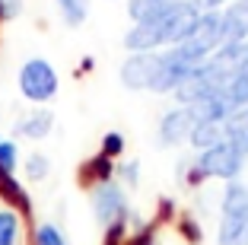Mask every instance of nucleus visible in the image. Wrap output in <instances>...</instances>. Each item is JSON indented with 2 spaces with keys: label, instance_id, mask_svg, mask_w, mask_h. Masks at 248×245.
I'll use <instances>...</instances> for the list:
<instances>
[{
  "label": "nucleus",
  "instance_id": "obj_12",
  "mask_svg": "<svg viewBox=\"0 0 248 245\" xmlns=\"http://www.w3.org/2000/svg\"><path fill=\"white\" fill-rule=\"evenodd\" d=\"M248 213V185L229 181L226 195H223V216H242Z\"/></svg>",
  "mask_w": 248,
  "mask_h": 245
},
{
  "label": "nucleus",
  "instance_id": "obj_14",
  "mask_svg": "<svg viewBox=\"0 0 248 245\" xmlns=\"http://www.w3.org/2000/svg\"><path fill=\"white\" fill-rule=\"evenodd\" d=\"M172 0H127V13L134 22H150L169 7Z\"/></svg>",
  "mask_w": 248,
  "mask_h": 245
},
{
  "label": "nucleus",
  "instance_id": "obj_11",
  "mask_svg": "<svg viewBox=\"0 0 248 245\" xmlns=\"http://www.w3.org/2000/svg\"><path fill=\"white\" fill-rule=\"evenodd\" d=\"M191 144L197 147V150L204 153V150H210V147H217V144H223L226 140V134H223V124H210V121H197L194 124V131H191Z\"/></svg>",
  "mask_w": 248,
  "mask_h": 245
},
{
  "label": "nucleus",
  "instance_id": "obj_22",
  "mask_svg": "<svg viewBox=\"0 0 248 245\" xmlns=\"http://www.w3.org/2000/svg\"><path fill=\"white\" fill-rule=\"evenodd\" d=\"M22 10V0H0V19H13L19 16Z\"/></svg>",
  "mask_w": 248,
  "mask_h": 245
},
{
  "label": "nucleus",
  "instance_id": "obj_23",
  "mask_svg": "<svg viewBox=\"0 0 248 245\" xmlns=\"http://www.w3.org/2000/svg\"><path fill=\"white\" fill-rule=\"evenodd\" d=\"M191 3H194L201 13H207V10H219L223 3H226V0H191Z\"/></svg>",
  "mask_w": 248,
  "mask_h": 245
},
{
  "label": "nucleus",
  "instance_id": "obj_5",
  "mask_svg": "<svg viewBox=\"0 0 248 245\" xmlns=\"http://www.w3.org/2000/svg\"><path fill=\"white\" fill-rule=\"evenodd\" d=\"M93 210H95V220H99L102 226L124 223V213H127V201H124L121 188L111 185V181H102V185L93 191Z\"/></svg>",
  "mask_w": 248,
  "mask_h": 245
},
{
  "label": "nucleus",
  "instance_id": "obj_6",
  "mask_svg": "<svg viewBox=\"0 0 248 245\" xmlns=\"http://www.w3.org/2000/svg\"><path fill=\"white\" fill-rule=\"evenodd\" d=\"M194 115H191V108H172V112H166L159 121V140L166 147H175L182 144V140L191 137V131H194Z\"/></svg>",
  "mask_w": 248,
  "mask_h": 245
},
{
  "label": "nucleus",
  "instance_id": "obj_19",
  "mask_svg": "<svg viewBox=\"0 0 248 245\" xmlns=\"http://www.w3.org/2000/svg\"><path fill=\"white\" fill-rule=\"evenodd\" d=\"M48 169H51V163H48L45 153H32V156L26 159V179H32V181H42L45 175H48Z\"/></svg>",
  "mask_w": 248,
  "mask_h": 245
},
{
  "label": "nucleus",
  "instance_id": "obj_2",
  "mask_svg": "<svg viewBox=\"0 0 248 245\" xmlns=\"http://www.w3.org/2000/svg\"><path fill=\"white\" fill-rule=\"evenodd\" d=\"M197 19H201V10L191 3V0H172L159 16H156V26H159V35H162V45H182L194 35L197 29Z\"/></svg>",
  "mask_w": 248,
  "mask_h": 245
},
{
  "label": "nucleus",
  "instance_id": "obj_13",
  "mask_svg": "<svg viewBox=\"0 0 248 245\" xmlns=\"http://www.w3.org/2000/svg\"><path fill=\"white\" fill-rule=\"evenodd\" d=\"M223 134H226L229 144H235L239 150L248 153V105L239 108V112H235V115L223 124Z\"/></svg>",
  "mask_w": 248,
  "mask_h": 245
},
{
  "label": "nucleus",
  "instance_id": "obj_8",
  "mask_svg": "<svg viewBox=\"0 0 248 245\" xmlns=\"http://www.w3.org/2000/svg\"><path fill=\"white\" fill-rule=\"evenodd\" d=\"M194 38L197 45L204 51H217L219 45H223V16H219V10H207V13H201V19H197V29H194Z\"/></svg>",
  "mask_w": 248,
  "mask_h": 245
},
{
  "label": "nucleus",
  "instance_id": "obj_18",
  "mask_svg": "<svg viewBox=\"0 0 248 245\" xmlns=\"http://www.w3.org/2000/svg\"><path fill=\"white\" fill-rule=\"evenodd\" d=\"M226 93H229V99H232L235 108H245V105H248V67L226 86Z\"/></svg>",
  "mask_w": 248,
  "mask_h": 245
},
{
  "label": "nucleus",
  "instance_id": "obj_3",
  "mask_svg": "<svg viewBox=\"0 0 248 245\" xmlns=\"http://www.w3.org/2000/svg\"><path fill=\"white\" fill-rule=\"evenodd\" d=\"M58 70L45 58H32L19 67V93L29 102H48L58 96Z\"/></svg>",
  "mask_w": 248,
  "mask_h": 245
},
{
  "label": "nucleus",
  "instance_id": "obj_7",
  "mask_svg": "<svg viewBox=\"0 0 248 245\" xmlns=\"http://www.w3.org/2000/svg\"><path fill=\"white\" fill-rule=\"evenodd\" d=\"M223 45L226 42H248V0H232L223 10Z\"/></svg>",
  "mask_w": 248,
  "mask_h": 245
},
{
  "label": "nucleus",
  "instance_id": "obj_9",
  "mask_svg": "<svg viewBox=\"0 0 248 245\" xmlns=\"http://www.w3.org/2000/svg\"><path fill=\"white\" fill-rule=\"evenodd\" d=\"M51 124H54L51 112H48V108H35V112H29V115L16 124V131H19L22 137H29V140H42V137H48Z\"/></svg>",
  "mask_w": 248,
  "mask_h": 245
},
{
  "label": "nucleus",
  "instance_id": "obj_24",
  "mask_svg": "<svg viewBox=\"0 0 248 245\" xmlns=\"http://www.w3.org/2000/svg\"><path fill=\"white\" fill-rule=\"evenodd\" d=\"M121 175H124L127 185H137V163H127V166L121 169Z\"/></svg>",
  "mask_w": 248,
  "mask_h": 245
},
{
  "label": "nucleus",
  "instance_id": "obj_20",
  "mask_svg": "<svg viewBox=\"0 0 248 245\" xmlns=\"http://www.w3.org/2000/svg\"><path fill=\"white\" fill-rule=\"evenodd\" d=\"M35 245H67L64 236H61V229L54 223H42L35 229Z\"/></svg>",
  "mask_w": 248,
  "mask_h": 245
},
{
  "label": "nucleus",
  "instance_id": "obj_17",
  "mask_svg": "<svg viewBox=\"0 0 248 245\" xmlns=\"http://www.w3.org/2000/svg\"><path fill=\"white\" fill-rule=\"evenodd\" d=\"M58 7L67 26H80L89 13V0H58Z\"/></svg>",
  "mask_w": 248,
  "mask_h": 245
},
{
  "label": "nucleus",
  "instance_id": "obj_4",
  "mask_svg": "<svg viewBox=\"0 0 248 245\" xmlns=\"http://www.w3.org/2000/svg\"><path fill=\"white\" fill-rule=\"evenodd\" d=\"M156 73H159V51L131 54V58L121 64V83L127 89H150Z\"/></svg>",
  "mask_w": 248,
  "mask_h": 245
},
{
  "label": "nucleus",
  "instance_id": "obj_1",
  "mask_svg": "<svg viewBox=\"0 0 248 245\" xmlns=\"http://www.w3.org/2000/svg\"><path fill=\"white\" fill-rule=\"evenodd\" d=\"M245 150H239L235 144H229V140H223V144L210 147V150H204L201 156L194 159V172H191V185H197V181L204 179H223V181H235V175L242 172V166H245Z\"/></svg>",
  "mask_w": 248,
  "mask_h": 245
},
{
  "label": "nucleus",
  "instance_id": "obj_16",
  "mask_svg": "<svg viewBox=\"0 0 248 245\" xmlns=\"http://www.w3.org/2000/svg\"><path fill=\"white\" fill-rule=\"evenodd\" d=\"M0 245H19V216L13 210H0Z\"/></svg>",
  "mask_w": 248,
  "mask_h": 245
},
{
  "label": "nucleus",
  "instance_id": "obj_15",
  "mask_svg": "<svg viewBox=\"0 0 248 245\" xmlns=\"http://www.w3.org/2000/svg\"><path fill=\"white\" fill-rule=\"evenodd\" d=\"M0 195L7 197L10 204H16V207L29 210V197H26V191H22V185L13 179L10 172H0Z\"/></svg>",
  "mask_w": 248,
  "mask_h": 245
},
{
  "label": "nucleus",
  "instance_id": "obj_21",
  "mask_svg": "<svg viewBox=\"0 0 248 245\" xmlns=\"http://www.w3.org/2000/svg\"><path fill=\"white\" fill-rule=\"evenodd\" d=\"M118 153H124V137L121 134H105L102 140V156H118Z\"/></svg>",
  "mask_w": 248,
  "mask_h": 245
},
{
  "label": "nucleus",
  "instance_id": "obj_10",
  "mask_svg": "<svg viewBox=\"0 0 248 245\" xmlns=\"http://www.w3.org/2000/svg\"><path fill=\"white\" fill-rule=\"evenodd\" d=\"M219 245H248V213L223 216V223H219Z\"/></svg>",
  "mask_w": 248,
  "mask_h": 245
}]
</instances>
